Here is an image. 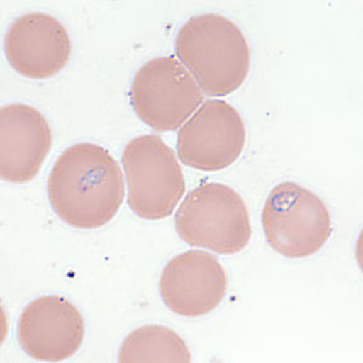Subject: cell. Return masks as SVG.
<instances>
[{
	"label": "cell",
	"instance_id": "cell-6",
	"mask_svg": "<svg viewBox=\"0 0 363 363\" xmlns=\"http://www.w3.org/2000/svg\"><path fill=\"white\" fill-rule=\"evenodd\" d=\"M137 116L159 133L176 131L203 104L201 89L174 56L150 60L140 67L130 89Z\"/></svg>",
	"mask_w": 363,
	"mask_h": 363
},
{
	"label": "cell",
	"instance_id": "cell-9",
	"mask_svg": "<svg viewBox=\"0 0 363 363\" xmlns=\"http://www.w3.org/2000/svg\"><path fill=\"white\" fill-rule=\"evenodd\" d=\"M162 301L174 314L201 318L223 301L228 275L217 257L208 252H183L166 264L160 277Z\"/></svg>",
	"mask_w": 363,
	"mask_h": 363
},
{
	"label": "cell",
	"instance_id": "cell-11",
	"mask_svg": "<svg viewBox=\"0 0 363 363\" xmlns=\"http://www.w3.org/2000/svg\"><path fill=\"white\" fill-rule=\"evenodd\" d=\"M52 147L49 121L35 108L22 104L0 111V176L10 183L37 177Z\"/></svg>",
	"mask_w": 363,
	"mask_h": 363
},
{
	"label": "cell",
	"instance_id": "cell-12",
	"mask_svg": "<svg viewBox=\"0 0 363 363\" xmlns=\"http://www.w3.org/2000/svg\"><path fill=\"white\" fill-rule=\"evenodd\" d=\"M121 363H189L191 354L181 335L167 327H140L125 338L119 350Z\"/></svg>",
	"mask_w": 363,
	"mask_h": 363
},
{
	"label": "cell",
	"instance_id": "cell-10",
	"mask_svg": "<svg viewBox=\"0 0 363 363\" xmlns=\"http://www.w3.org/2000/svg\"><path fill=\"white\" fill-rule=\"evenodd\" d=\"M9 65L33 80L57 75L68 65L72 42L66 27L45 13H29L13 22L4 39Z\"/></svg>",
	"mask_w": 363,
	"mask_h": 363
},
{
	"label": "cell",
	"instance_id": "cell-4",
	"mask_svg": "<svg viewBox=\"0 0 363 363\" xmlns=\"http://www.w3.org/2000/svg\"><path fill=\"white\" fill-rule=\"evenodd\" d=\"M262 225L269 246L291 259L314 256L332 235L326 203L294 182L272 188L262 211Z\"/></svg>",
	"mask_w": 363,
	"mask_h": 363
},
{
	"label": "cell",
	"instance_id": "cell-2",
	"mask_svg": "<svg viewBox=\"0 0 363 363\" xmlns=\"http://www.w3.org/2000/svg\"><path fill=\"white\" fill-rule=\"evenodd\" d=\"M179 62L211 97L239 90L251 67V51L241 29L218 13L190 17L174 40Z\"/></svg>",
	"mask_w": 363,
	"mask_h": 363
},
{
	"label": "cell",
	"instance_id": "cell-5",
	"mask_svg": "<svg viewBox=\"0 0 363 363\" xmlns=\"http://www.w3.org/2000/svg\"><path fill=\"white\" fill-rule=\"evenodd\" d=\"M128 203L140 218L161 220L172 215L186 193V179L172 148L157 135L130 140L123 153Z\"/></svg>",
	"mask_w": 363,
	"mask_h": 363
},
{
	"label": "cell",
	"instance_id": "cell-3",
	"mask_svg": "<svg viewBox=\"0 0 363 363\" xmlns=\"http://www.w3.org/2000/svg\"><path fill=\"white\" fill-rule=\"evenodd\" d=\"M174 227L186 244L225 256L245 250L252 236L244 199L220 183L191 190L176 212Z\"/></svg>",
	"mask_w": 363,
	"mask_h": 363
},
{
	"label": "cell",
	"instance_id": "cell-7",
	"mask_svg": "<svg viewBox=\"0 0 363 363\" xmlns=\"http://www.w3.org/2000/svg\"><path fill=\"white\" fill-rule=\"evenodd\" d=\"M246 138L244 120L235 108L222 99H211L179 130L178 157L191 169L218 172L239 159Z\"/></svg>",
	"mask_w": 363,
	"mask_h": 363
},
{
	"label": "cell",
	"instance_id": "cell-8",
	"mask_svg": "<svg viewBox=\"0 0 363 363\" xmlns=\"http://www.w3.org/2000/svg\"><path fill=\"white\" fill-rule=\"evenodd\" d=\"M84 337L83 315L72 301L60 296L30 301L17 322V340L22 350L43 362H61L73 357Z\"/></svg>",
	"mask_w": 363,
	"mask_h": 363
},
{
	"label": "cell",
	"instance_id": "cell-1",
	"mask_svg": "<svg viewBox=\"0 0 363 363\" xmlns=\"http://www.w3.org/2000/svg\"><path fill=\"white\" fill-rule=\"evenodd\" d=\"M48 196L56 215L70 227H104L123 205L125 183L118 161L95 143H77L55 162Z\"/></svg>",
	"mask_w": 363,
	"mask_h": 363
}]
</instances>
